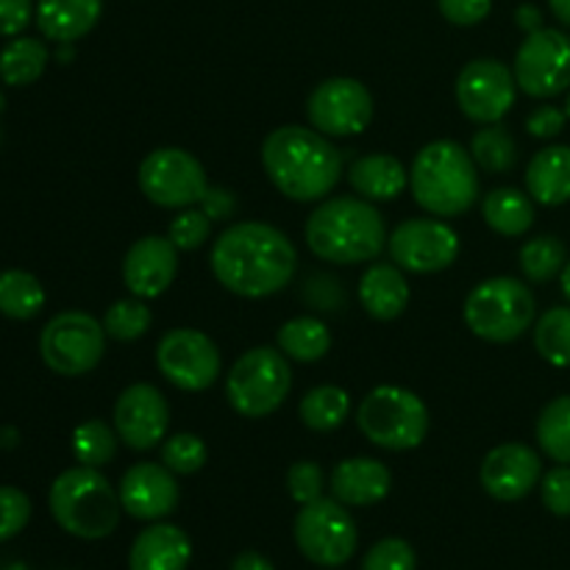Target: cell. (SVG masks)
Returning <instances> with one entry per match:
<instances>
[{
  "label": "cell",
  "mask_w": 570,
  "mask_h": 570,
  "mask_svg": "<svg viewBox=\"0 0 570 570\" xmlns=\"http://www.w3.org/2000/svg\"><path fill=\"white\" fill-rule=\"evenodd\" d=\"M178 276V248L167 237H148L137 239L126 250L122 259V284L131 295L142 301H154L170 289V284Z\"/></svg>",
  "instance_id": "obj_20"
},
{
  "label": "cell",
  "mask_w": 570,
  "mask_h": 570,
  "mask_svg": "<svg viewBox=\"0 0 570 570\" xmlns=\"http://www.w3.org/2000/svg\"><path fill=\"white\" fill-rule=\"evenodd\" d=\"M50 50L42 39L14 37L0 50V81L9 87H28L45 72Z\"/></svg>",
  "instance_id": "obj_30"
},
{
  "label": "cell",
  "mask_w": 570,
  "mask_h": 570,
  "mask_svg": "<svg viewBox=\"0 0 570 570\" xmlns=\"http://www.w3.org/2000/svg\"><path fill=\"white\" fill-rule=\"evenodd\" d=\"M387 250L393 265L404 273L429 276L454 265L460 256V234L443 217H410L393 228Z\"/></svg>",
  "instance_id": "obj_14"
},
{
  "label": "cell",
  "mask_w": 570,
  "mask_h": 570,
  "mask_svg": "<svg viewBox=\"0 0 570 570\" xmlns=\"http://www.w3.org/2000/svg\"><path fill=\"white\" fill-rule=\"evenodd\" d=\"M37 14L33 0H0V37H20Z\"/></svg>",
  "instance_id": "obj_45"
},
{
  "label": "cell",
  "mask_w": 570,
  "mask_h": 570,
  "mask_svg": "<svg viewBox=\"0 0 570 570\" xmlns=\"http://www.w3.org/2000/svg\"><path fill=\"white\" fill-rule=\"evenodd\" d=\"M100 14H104V0H37L33 20L45 39L67 45L87 37L98 26Z\"/></svg>",
  "instance_id": "obj_24"
},
{
  "label": "cell",
  "mask_w": 570,
  "mask_h": 570,
  "mask_svg": "<svg viewBox=\"0 0 570 570\" xmlns=\"http://www.w3.org/2000/svg\"><path fill=\"white\" fill-rule=\"evenodd\" d=\"M465 326L484 343H515L532 328L538 317V301L532 287L521 278L493 276L479 282L462 306Z\"/></svg>",
  "instance_id": "obj_6"
},
{
  "label": "cell",
  "mask_w": 570,
  "mask_h": 570,
  "mask_svg": "<svg viewBox=\"0 0 570 570\" xmlns=\"http://www.w3.org/2000/svg\"><path fill=\"white\" fill-rule=\"evenodd\" d=\"M17 445H20V432H17V429H9V426L0 429V451L17 449Z\"/></svg>",
  "instance_id": "obj_51"
},
{
  "label": "cell",
  "mask_w": 570,
  "mask_h": 570,
  "mask_svg": "<svg viewBox=\"0 0 570 570\" xmlns=\"http://www.w3.org/2000/svg\"><path fill=\"white\" fill-rule=\"evenodd\" d=\"M262 167L284 198L315 204L343 178V154L317 128L278 126L262 142Z\"/></svg>",
  "instance_id": "obj_2"
},
{
  "label": "cell",
  "mask_w": 570,
  "mask_h": 570,
  "mask_svg": "<svg viewBox=\"0 0 570 570\" xmlns=\"http://www.w3.org/2000/svg\"><path fill=\"white\" fill-rule=\"evenodd\" d=\"M332 499L345 507H373L382 504L393 490V473L384 462L373 456H351L334 465L332 479Z\"/></svg>",
  "instance_id": "obj_21"
},
{
  "label": "cell",
  "mask_w": 570,
  "mask_h": 570,
  "mask_svg": "<svg viewBox=\"0 0 570 570\" xmlns=\"http://www.w3.org/2000/svg\"><path fill=\"white\" fill-rule=\"evenodd\" d=\"M515 22H518V28H521V31H527V33H534V31H540V28H546L543 26V11H540L538 6H532V3L518 6Z\"/></svg>",
  "instance_id": "obj_48"
},
{
  "label": "cell",
  "mask_w": 570,
  "mask_h": 570,
  "mask_svg": "<svg viewBox=\"0 0 570 570\" xmlns=\"http://www.w3.org/2000/svg\"><path fill=\"white\" fill-rule=\"evenodd\" d=\"M212 276L239 298L259 301L276 295L293 282L298 250L282 228L259 220H243L220 232L209 254Z\"/></svg>",
  "instance_id": "obj_1"
},
{
  "label": "cell",
  "mask_w": 570,
  "mask_h": 570,
  "mask_svg": "<svg viewBox=\"0 0 570 570\" xmlns=\"http://www.w3.org/2000/svg\"><path fill=\"white\" fill-rule=\"evenodd\" d=\"M518 265H521L523 278L529 284H549L562 273L568 265V248L560 237L551 234H540V237L527 239L518 254Z\"/></svg>",
  "instance_id": "obj_33"
},
{
  "label": "cell",
  "mask_w": 570,
  "mask_h": 570,
  "mask_svg": "<svg viewBox=\"0 0 570 570\" xmlns=\"http://www.w3.org/2000/svg\"><path fill=\"white\" fill-rule=\"evenodd\" d=\"M551 11H554L557 20L562 22V26L570 28V0H549Z\"/></svg>",
  "instance_id": "obj_50"
},
{
  "label": "cell",
  "mask_w": 570,
  "mask_h": 570,
  "mask_svg": "<svg viewBox=\"0 0 570 570\" xmlns=\"http://www.w3.org/2000/svg\"><path fill=\"white\" fill-rule=\"evenodd\" d=\"M209 460V449L204 440L193 432L167 434L161 443V465L170 468L176 476H193Z\"/></svg>",
  "instance_id": "obj_38"
},
{
  "label": "cell",
  "mask_w": 570,
  "mask_h": 570,
  "mask_svg": "<svg viewBox=\"0 0 570 570\" xmlns=\"http://www.w3.org/2000/svg\"><path fill=\"white\" fill-rule=\"evenodd\" d=\"M117 443H120V438H117L115 426L104 421H87L72 432V456H76L78 465L100 471L115 460Z\"/></svg>",
  "instance_id": "obj_36"
},
{
  "label": "cell",
  "mask_w": 570,
  "mask_h": 570,
  "mask_svg": "<svg viewBox=\"0 0 570 570\" xmlns=\"http://www.w3.org/2000/svg\"><path fill=\"white\" fill-rule=\"evenodd\" d=\"M360 304L373 321L390 323L395 317H401L410 306V282H406L404 271L399 265H390V262H373L360 278Z\"/></svg>",
  "instance_id": "obj_23"
},
{
  "label": "cell",
  "mask_w": 570,
  "mask_h": 570,
  "mask_svg": "<svg viewBox=\"0 0 570 570\" xmlns=\"http://www.w3.org/2000/svg\"><path fill=\"white\" fill-rule=\"evenodd\" d=\"M212 237V220L200 206H189V209H178L167 226V239L176 245L178 250H198Z\"/></svg>",
  "instance_id": "obj_39"
},
{
  "label": "cell",
  "mask_w": 570,
  "mask_h": 570,
  "mask_svg": "<svg viewBox=\"0 0 570 570\" xmlns=\"http://www.w3.org/2000/svg\"><path fill=\"white\" fill-rule=\"evenodd\" d=\"M356 426L376 449L412 451L426 440L429 410L412 390L379 384L356 406Z\"/></svg>",
  "instance_id": "obj_7"
},
{
  "label": "cell",
  "mask_w": 570,
  "mask_h": 570,
  "mask_svg": "<svg viewBox=\"0 0 570 570\" xmlns=\"http://www.w3.org/2000/svg\"><path fill=\"white\" fill-rule=\"evenodd\" d=\"M104 328H106V337L117 340V343H134V340L145 337L154 323V312H150L148 301L137 298H120L106 309L104 315Z\"/></svg>",
  "instance_id": "obj_37"
},
{
  "label": "cell",
  "mask_w": 570,
  "mask_h": 570,
  "mask_svg": "<svg viewBox=\"0 0 570 570\" xmlns=\"http://www.w3.org/2000/svg\"><path fill=\"white\" fill-rule=\"evenodd\" d=\"M39 354L53 373L67 379L87 376L106 354V328L87 312H61L45 323Z\"/></svg>",
  "instance_id": "obj_9"
},
{
  "label": "cell",
  "mask_w": 570,
  "mask_h": 570,
  "mask_svg": "<svg viewBox=\"0 0 570 570\" xmlns=\"http://www.w3.org/2000/svg\"><path fill=\"white\" fill-rule=\"evenodd\" d=\"M360 570H417V554L406 540L384 538L371 546Z\"/></svg>",
  "instance_id": "obj_40"
},
{
  "label": "cell",
  "mask_w": 570,
  "mask_h": 570,
  "mask_svg": "<svg viewBox=\"0 0 570 570\" xmlns=\"http://www.w3.org/2000/svg\"><path fill=\"white\" fill-rule=\"evenodd\" d=\"M568 115L566 109H557V106H538L532 115L527 117V131L538 139H554L566 131Z\"/></svg>",
  "instance_id": "obj_46"
},
{
  "label": "cell",
  "mask_w": 570,
  "mask_h": 570,
  "mask_svg": "<svg viewBox=\"0 0 570 570\" xmlns=\"http://www.w3.org/2000/svg\"><path fill=\"white\" fill-rule=\"evenodd\" d=\"M31 499L20 488H0V543L17 538L31 521Z\"/></svg>",
  "instance_id": "obj_42"
},
{
  "label": "cell",
  "mask_w": 570,
  "mask_h": 570,
  "mask_svg": "<svg viewBox=\"0 0 570 570\" xmlns=\"http://www.w3.org/2000/svg\"><path fill=\"white\" fill-rule=\"evenodd\" d=\"M566 115H568V120H570V95H568V104H566Z\"/></svg>",
  "instance_id": "obj_55"
},
{
  "label": "cell",
  "mask_w": 570,
  "mask_h": 570,
  "mask_svg": "<svg viewBox=\"0 0 570 570\" xmlns=\"http://www.w3.org/2000/svg\"><path fill=\"white\" fill-rule=\"evenodd\" d=\"M534 348L551 367H570V306H551L538 317Z\"/></svg>",
  "instance_id": "obj_35"
},
{
  "label": "cell",
  "mask_w": 570,
  "mask_h": 570,
  "mask_svg": "<svg viewBox=\"0 0 570 570\" xmlns=\"http://www.w3.org/2000/svg\"><path fill=\"white\" fill-rule=\"evenodd\" d=\"M72 56H76V50H72V42H67V45H61L59 53H56V59H59L61 65H67V61H70Z\"/></svg>",
  "instance_id": "obj_53"
},
{
  "label": "cell",
  "mask_w": 570,
  "mask_h": 570,
  "mask_svg": "<svg viewBox=\"0 0 570 570\" xmlns=\"http://www.w3.org/2000/svg\"><path fill=\"white\" fill-rule=\"evenodd\" d=\"M3 570H31L26 566V562H11V566H6Z\"/></svg>",
  "instance_id": "obj_54"
},
{
  "label": "cell",
  "mask_w": 570,
  "mask_h": 570,
  "mask_svg": "<svg viewBox=\"0 0 570 570\" xmlns=\"http://www.w3.org/2000/svg\"><path fill=\"white\" fill-rule=\"evenodd\" d=\"M456 106L479 126L501 122L515 106V72L499 59H473L456 76Z\"/></svg>",
  "instance_id": "obj_16"
},
{
  "label": "cell",
  "mask_w": 570,
  "mask_h": 570,
  "mask_svg": "<svg viewBox=\"0 0 570 570\" xmlns=\"http://www.w3.org/2000/svg\"><path fill=\"white\" fill-rule=\"evenodd\" d=\"M543 507L557 518H570V465H557L540 479Z\"/></svg>",
  "instance_id": "obj_43"
},
{
  "label": "cell",
  "mask_w": 570,
  "mask_h": 570,
  "mask_svg": "<svg viewBox=\"0 0 570 570\" xmlns=\"http://www.w3.org/2000/svg\"><path fill=\"white\" fill-rule=\"evenodd\" d=\"M293 390V367L278 348L256 345L245 351L226 376V399L237 415L259 421L282 410Z\"/></svg>",
  "instance_id": "obj_8"
},
{
  "label": "cell",
  "mask_w": 570,
  "mask_h": 570,
  "mask_svg": "<svg viewBox=\"0 0 570 570\" xmlns=\"http://www.w3.org/2000/svg\"><path fill=\"white\" fill-rule=\"evenodd\" d=\"M111 423L122 445L131 451H150L165 443L170 429V404L159 387L137 382L117 395Z\"/></svg>",
  "instance_id": "obj_17"
},
{
  "label": "cell",
  "mask_w": 570,
  "mask_h": 570,
  "mask_svg": "<svg viewBox=\"0 0 570 570\" xmlns=\"http://www.w3.org/2000/svg\"><path fill=\"white\" fill-rule=\"evenodd\" d=\"M198 206L206 212V217H209L212 223L232 220V217L237 215V195L228 187H209Z\"/></svg>",
  "instance_id": "obj_47"
},
{
  "label": "cell",
  "mask_w": 570,
  "mask_h": 570,
  "mask_svg": "<svg viewBox=\"0 0 570 570\" xmlns=\"http://www.w3.org/2000/svg\"><path fill=\"white\" fill-rule=\"evenodd\" d=\"M120 504L126 515L134 521L156 523L161 518L173 515L178 507V482L176 473L161 462H137L128 468L120 479Z\"/></svg>",
  "instance_id": "obj_19"
},
{
  "label": "cell",
  "mask_w": 570,
  "mask_h": 570,
  "mask_svg": "<svg viewBox=\"0 0 570 570\" xmlns=\"http://www.w3.org/2000/svg\"><path fill=\"white\" fill-rule=\"evenodd\" d=\"M482 217L501 237H523L534 226V200L523 189L495 187L484 195Z\"/></svg>",
  "instance_id": "obj_27"
},
{
  "label": "cell",
  "mask_w": 570,
  "mask_h": 570,
  "mask_svg": "<svg viewBox=\"0 0 570 570\" xmlns=\"http://www.w3.org/2000/svg\"><path fill=\"white\" fill-rule=\"evenodd\" d=\"M348 184L360 198L384 204L410 187V170L390 154H365L348 167Z\"/></svg>",
  "instance_id": "obj_25"
},
{
  "label": "cell",
  "mask_w": 570,
  "mask_h": 570,
  "mask_svg": "<svg viewBox=\"0 0 570 570\" xmlns=\"http://www.w3.org/2000/svg\"><path fill=\"white\" fill-rule=\"evenodd\" d=\"M560 287H562V295H566V301L570 304V259H568V265L562 267V273H560Z\"/></svg>",
  "instance_id": "obj_52"
},
{
  "label": "cell",
  "mask_w": 570,
  "mask_h": 570,
  "mask_svg": "<svg viewBox=\"0 0 570 570\" xmlns=\"http://www.w3.org/2000/svg\"><path fill=\"white\" fill-rule=\"evenodd\" d=\"M323 490H326V473L317 462L312 460H298L289 465L287 471V493L289 499L298 507L312 504V501L323 499Z\"/></svg>",
  "instance_id": "obj_41"
},
{
  "label": "cell",
  "mask_w": 570,
  "mask_h": 570,
  "mask_svg": "<svg viewBox=\"0 0 570 570\" xmlns=\"http://www.w3.org/2000/svg\"><path fill=\"white\" fill-rule=\"evenodd\" d=\"M312 254L332 265H362L373 262L387 245L382 212L376 204L354 195L323 198L304 228Z\"/></svg>",
  "instance_id": "obj_3"
},
{
  "label": "cell",
  "mask_w": 570,
  "mask_h": 570,
  "mask_svg": "<svg viewBox=\"0 0 570 570\" xmlns=\"http://www.w3.org/2000/svg\"><path fill=\"white\" fill-rule=\"evenodd\" d=\"M295 546L317 568H343L354 557L360 534L348 507L337 499H317L304 504L293 523Z\"/></svg>",
  "instance_id": "obj_10"
},
{
  "label": "cell",
  "mask_w": 570,
  "mask_h": 570,
  "mask_svg": "<svg viewBox=\"0 0 570 570\" xmlns=\"http://www.w3.org/2000/svg\"><path fill=\"white\" fill-rule=\"evenodd\" d=\"M45 287L28 271L0 273V315L11 321H31L42 312Z\"/></svg>",
  "instance_id": "obj_31"
},
{
  "label": "cell",
  "mask_w": 570,
  "mask_h": 570,
  "mask_svg": "<svg viewBox=\"0 0 570 570\" xmlns=\"http://www.w3.org/2000/svg\"><path fill=\"white\" fill-rule=\"evenodd\" d=\"M527 193L534 204L562 206L570 200V145L538 150L527 167Z\"/></svg>",
  "instance_id": "obj_26"
},
{
  "label": "cell",
  "mask_w": 570,
  "mask_h": 570,
  "mask_svg": "<svg viewBox=\"0 0 570 570\" xmlns=\"http://www.w3.org/2000/svg\"><path fill=\"white\" fill-rule=\"evenodd\" d=\"M193 562V540L173 523H150L137 534L128 551V570H187Z\"/></svg>",
  "instance_id": "obj_22"
},
{
  "label": "cell",
  "mask_w": 570,
  "mask_h": 570,
  "mask_svg": "<svg viewBox=\"0 0 570 570\" xmlns=\"http://www.w3.org/2000/svg\"><path fill=\"white\" fill-rule=\"evenodd\" d=\"M139 189L161 209H189L204 200L212 187L198 156L184 148H156L139 161Z\"/></svg>",
  "instance_id": "obj_11"
},
{
  "label": "cell",
  "mask_w": 570,
  "mask_h": 570,
  "mask_svg": "<svg viewBox=\"0 0 570 570\" xmlns=\"http://www.w3.org/2000/svg\"><path fill=\"white\" fill-rule=\"evenodd\" d=\"M515 81L529 98L549 100L570 89V37L557 28L527 33L515 53Z\"/></svg>",
  "instance_id": "obj_15"
},
{
  "label": "cell",
  "mask_w": 570,
  "mask_h": 570,
  "mask_svg": "<svg viewBox=\"0 0 570 570\" xmlns=\"http://www.w3.org/2000/svg\"><path fill=\"white\" fill-rule=\"evenodd\" d=\"M373 115H376V106H373L371 89L348 76L326 78L306 98L309 126L332 139L367 131Z\"/></svg>",
  "instance_id": "obj_13"
},
{
  "label": "cell",
  "mask_w": 570,
  "mask_h": 570,
  "mask_svg": "<svg viewBox=\"0 0 570 570\" xmlns=\"http://www.w3.org/2000/svg\"><path fill=\"white\" fill-rule=\"evenodd\" d=\"M534 438L549 460L570 465V393L557 395L543 406L538 426H534Z\"/></svg>",
  "instance_id": "obj_34"
},
{
  "label": "cell",
  "mask_w": 570,
  "mask_h": 570,
  "mask_svg": "<svg viewBox=\"0 0 570 570\" xmlns=\"http://www.w3.org/2000/svg\"><path fill=\"white\" fill-rule=\"evenodd\" d=\"M276 348L293 362H304V365L321 362L332 351V328L321 317H293L278 328Z\"/></svg>",
  "instance_id": "obj_28"
},
{
  "label": "cell",
  "mask_w": 570,
  "mask_h": 570,
  "mask_svg": "<svg viewBox=\"0 0 570 570\" xmlns=\"http://www.w3.org/2000/svg\"><path fill=\"white\" fill-rule=\"evenodd\" d=\"M410 189L415 204L432 217H460L482 195V178L465 145L434 139L412 161Z\"/></svg>",
  "instance_id": "obj_4"
},
{
  "label": "cell",
  "mask_w": 570,
  "mask_h": 570,
  "mask_svg": "<svg viewBox=\"0 0 570 570\" xmlns=\"http://www.w3.org/2000/svg\"><path fill=\"white\" fill-rule=\"evenodd\" d=\"M3 106H6V100H3V92H0V111H3Z\"/></svg>",
  "instance_id": "obj_56"
},
{
  "label": "cell",
  "mask_w": 570,
  "mask_h": 570,
  "mask_svg": "<svg viewBox=\"0 0 570 570\" xmlns=\"http://www.w3.org/2000/svg\"><path fill=\"white\" fill-rule=\"evenodd\" d=\"M298 417L306 429L312 432H337L345 421L351 417V395L337 384H321L312 387L309 393L301 399Z\"/></svg>",
  "instance_id": "obj_29"
},
{
  "label": "cell",
  "mask_w": 570,
  "mask_h": 570,
  "mask_svg": "<svg viewBox=\"0 0 570 570\" xmlns=\"http://www.w3.org/2000/svg\"><path fill=\"white\" fill-rule=\"evenodd\" d=\"M156 367L184 393H204L220 379L223 356L215 340L198 328H173L156 345Z\"/></svg>",
  "instance_id": "obj_12"
},
{
  "label": "cell",
  "mask_w": 570,
  "mask_h": 570,
  "mask_svg": "<svg viewBox=\"0 0 570 570\" xmlns=\"http://www.w3.org/2000/svg\"><path fill=\"white\" fill-rule=\"evenodd\" d=\"M543 479V462L540 454L527 443H501L482 460L479 482L484 493L495 501H521L532 493Z\"/></svg>",
  "instance_id": "obj_18"
},
{
  "label": "cell",
  "mask_w": 570,
  "mask_h": 570,
  "mask_svg": "<svg viewBox=\"0 0 570 570\" xmlns=\"http://www.w3.org/2000/svg\"><path fill=\"white\" fill-rule=\"evenodd\" d=\"M468 150H471L479 170L490 173V176L510 173L518 161L515 137L501 122H490V126L479 128L471 137V148Z\"/></svg>",
  "instance_id": "obj_32"
},
{
  "label": "cell",
  "mask_w": 570,
  "mask_h": 570,
  "mask_svg": "<svg viewBox=\"0 0 570 570\" xmlns=\"http://www.w3.org/2000/svg\"><path fill=\"white\" fill-rule=\"evenodd\" d=\"M50 515L78 540H104L120 527V493L98 468H67L50 484Z\"/></svg>",
  "instance_id": "obj_5"
},
{
  "label": "cell",
  "mask_w": 570,
  "mask_h": 570,
  "mask_svg": "<svg viewBox=\"0 0 570 570\" xmlns=\"http://www.w3.org/2000/svg\"><path fill=\"white\" fill-rule=\"evenodd\" d=\"M232 570H276V566L259 551H243V554L234 557Z\"/></svg>",
  "instance_id": "obj_49"
},
{
  "label": "cell",
  "mask_w": 570,
  "mask_h": 570,
  "mask_svg": "<svg viewBox=\"0 0 570 570\" xmlns=\"http://www.w3.org/2000/svg\"><path fill=\"white\" fill-rule=\"evenodd\" d=\"M438 9L451 26L471 28L488 20L490 9H493V0H438Z\"/></svg>",
  "instance_id": "obj_44"
},
{
  "label": "cell",
  "mask_w": 570,
  "mask_h": 570,
  "mask_svg": "<svg viewBox=\"0 0 570 570\" xmlns=\"http://www.w3.org/2000/svg\"><path fill=\"white\" fill-rule=\"evenodd\" d=\"M326 570H337V568H326Z\"/></svg>",
  "instance_id": "obj_57"
}]
</instances>
